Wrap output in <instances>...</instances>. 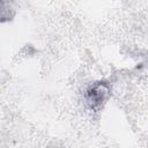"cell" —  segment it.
<instances>
[{"instance_id": "obj_1", "label": "cell", "mask_w": 148, "mask_h": 148, "mask_svg": "<svg viewBox=\"0 0 148 148\" xmlns=\"http://www.w3.org/2000/svg\"><path fill=\"white\" fill-rule=\"evenodd\" d=\"M111 95V87L106 81H97L92 83L86 90V101L88 106L97 112L99 111L103 105L106 103L108 98Z\"/></svg>"}]
</instances>
